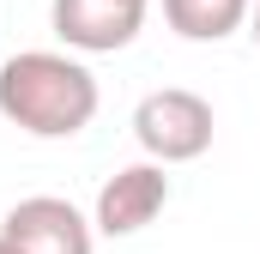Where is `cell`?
<instances>
[{
  "mask_svg": "<svg viewBox=\"0 0 260 254\" xmlns=\"http://www.w3.org/2000/svg\"><path fill=\"white\" fill-rule=\"evenodd\" d=\"M248 37H254V49H260V0L248 6Z\"/></svg>",
  "mask_w": 260,
  "mask_h": 254,
  "instance_id": "cell-7",
  "label": "cell"
},
{
  "mask_svg": "<svg viewBox=\"0 0 260 254\" xmlns=\"http://www.w3.org/2000/svg\"><path fill=\"white\" fill-rule=\"evenodd\" d=\"M212 103L188 91V85H164V91H145L139 97V109H133V139H139V151L145 157H157V164H194L212 151Z\"/></svg>",
  "mask_w": 260,
  "mask_h": 254,
  "instance_id": "cell-2",
  "label": "cell"
},
{
  "mask_svg": "<svg viewBox=\"0 0 260 254\" xmlns=\"http://www.w3.org/2000/svg\"><path fill=\"white\" fill-rule=\"evenodd\" d=\"M49 24L73 55H115L145 30V0H49Z\"/></svg>",
  "mask_w": 260,
  "mask_h": 254,
  "instance_id": "cell-4",
  "label": "cell"
},
{
  "mask_svg": "<svg viewBox=\"0 0 260 254\" xmlns=\"http://www.w3.org/2000/svg\"><path fill=\"white\" fill-rule=\"evenodd\" d=\"M0 254H24V248H18V242H12V236H0Z\"/></svg>",
  "mask_w": 260,
  "mask_h": 254,
  "instance_id": "cell-8",
  "label": "cell"
},
{
  "mask_svg": "<svg viewBox=\"0 0 260 254\" xmlns=\"http://www.w3.org/2000/svg\"><path fill=\"white\" fill-rule=\"evenodd\" d=\"M164 170H170V164H157V157L115 170V176L97 188L91 224H97L103 236H133V230H145V224L170 206V176H164Z\"/></svg>",
  "mask_w": 260,
  "mask_h": 254,
  "instance_id": "cell-5",
  "label": "cell"
},
{
  "mask_svg": "<svg viewBox=\"0 0 260 254\" xmlns=\"http://www.w3.org/2000/svg\"><path fill=\"white\" fill-rule=\"evenodd\" d=\"M0 236H12L24 254H91L97 248V224L61 200V194H30L0 218Z\"/></svg>",
  "mask_w": 260,
  "mask_h": 254,
  "instance_id": "cell-3",
  "label": "cell"
},
{
  "mask_svg": "<svg viewBox=\"0 0 260 254\" xmlns=\"http://www.w3.org/2000/svg\"><path fill=\"white\" fill-rule=\"evenodd\" d=\"M254 0H164V24L188 43H224L248 24Z\"/></svg>",
  "mask_w": 260,
  "mask_h": 254,
  "instance_id": "cell-6",
  "label": "cell"
},
{
  "mask_svg": "<svg viewBox=\"0 0 260 254\" xmlns=\"http://www.w3.org/2000/svg\"><path fill=\"white\" fill-rule=\"evenodd\" d=\"M145 6H151V0H145Z\"/></svg>",
  "mask_w": 260,
  "mask_h": 254,
  "instance_id": "cell-9",
  "label": "cell"
},
{
  "mask_svg": "<svg viewBox=\"0 0 260 254\" xmlns=\"http://www.w3.org/2000/svg\"><path fill=\"white\" fill-rule=\"evenodd\" d=\"M97 73L73 49H18L0 61V115L30 139H73L97 121Z\"/></svg>",
  "mask_w": 260,
  "mask_h": 254,
  "instance_id": "cell-1",
  "label": "cell"
}]
</instances>
